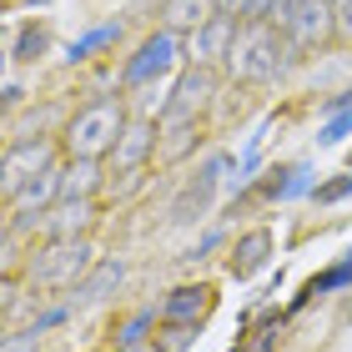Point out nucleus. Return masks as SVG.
<instances>
[{"instance_id": "nucleus-2", "label": "nucleus", "mask_w": 352, "mask_h": 352, "mask_svg": "<svg viewBox=\"0 0 352 352\" xmlns=\"http://www.w3.org/2000/svg\"><path fill=\"white\" fill-rule=\"evenodd\" d=\"M126 131V106L121 96H101V101L81 106L66 126V156H86V162H101V156L116 151V141Z\"/></svg>"}, {"instance_id": "nucleus-8", "label": "nucleus", "mask_w": 352, "mask_h": 352, "mask_svg": "<svg viewBox=\"0 0 352 352\" xmlns=\"http://www.w3.org/2000/svg\"><path fill=\"white\" fill-rule=\"evenodd\" d=\"M156 141H162V126H156V121H146V116L126 121V131H121V141H116V151H111L116 171H141V166H146V156L156 151Z\"/></svg>"}, {"instance_id": "nucleus-19", "label": "nucleus", "mask_w": 352, "mask_h": 352, "mask_svg": "<svg viewBox=\"0 0 352 352\" xmlns=\"http://www.w3.org/2000/svg\"><path fill=\"white\" fill-rule=\"evenodd\" d=\"M338 287H352V252H347L338 267H327L322 277H312L307 292H302V302H307V297H322V292H338Z\"/></svg>"}, {"instance_id": "nucleus-21", "label": "nucleus", "mask_w": 352, "mask_h": 352, "mask_svg": "<svg viewBox=\"0 0 352 352\" xmlns=\"http://www.w3.org/2000/svg\"><path fill=\"white\" fill-rule=\"evenodd\" d=\"M191 342H197V322H166L162 338H156V347H162V352H186Z\"/></svg>"}, {"instance_id": "nucleus-5", "label": "nucleus", "mask_w": 352, "mask_h": 352, "mask_svg": "<svg viewBox=\"0 0 352 352\" xmlns=\"http://www.w3.org/2000/svg\"><path fill=\"white\" fill-rule=\"evenodd\" d=\"M282 30L297 51H317L338 36V10H332V0H292V15Z\"/></svg>"}, {"instance_id": "nucleus-28", "label": "nucleus", "mask_w": 352, "mask_h": 352, "mask_svg": "<svg viewBox=\"0 0 352 352\" xmlns=\"http://www.w3.org/2000/svg\"><path fill=\"white\" fill-rule=\"evenodd\" d=\"M252 0H217V15H227V21H247Z\"/></svg>"}, {"instance_id": "nucleus-20", "label": "nucleus", "mask_w": 352, "mask_h": 352, "mask_svg": "<svg viewBox=\"0 0 352 352\" xmlns=\"http://www.w3.org/2000/svg\"><path fill=\"white\" fill-rule=\"evenodd\" d=\"M116 36H121V25H116V21H106V25H96V30H86L81 41H71V51H66V56H71V60H86L91 51H101V45H111Z\"/></svg>"}, {"instance_id": "nucleus-7", "label": "nucleus", "mask_w": 352, "mask_h": 352, "mask_svg": "<svg viewBox=\"0 0 352 352\" xmlns=\"http://www.w3.org/2000/svg\"><path fill=\"white\" fill-rule=\"evenodd\" d=\"M212 96H217V71H212V66H186V71H182V81L171 86L166 111H182V116H201V111L212 106Z\"/></svg>"}, {"instance_id": "nucleus-24", "label": "nucleus", "mask_w": 352, "mask_h": 352, "mask_svg": "<svg viewBox=\"0 0 352 352\" xmlns=\"http://www.w3.org/2000/svg\"><path fill=\"white\" fill-rule=\"evenodd\" d=\"M342 197H352V171H342L338 182H327V186H317V201H322V206L342 201Z\"/></svg>"}, {"instance_id": "nucleus-22", "label": "nucleus", "mask_w": 352, "mask_h": 352, "mask_svg": "<svg viewBox=\"0 0 352 352\" xmlns=\"http://www.w3.org/2000/svg\"><path fill=\"white\" fill-rule=\"evenodd\" d=\"M41 51H45V25H36V21H30V25L21 30V36H15L10 56H15V60H36Z\"/></svg>"}, {"instance_id": "nucleus-4", "label": "nucleus", "mask_w": 352, "mask_h": 352, "mask_svg": "<svg viewBox=\"0 0 352 352\" xmlns=\"http://www.w3.org/2000/svg\"><path fill=\"white\" fill-rule=\"evenodd\" d=\"M56 166V146L45 136H30V141H10V151H6V162H0V191L15 201L21 191L36 182V176H45Z\"/></svg>"}, {"instance_id": "nucleus-23", "label": "nucleus", "mask_w": 352, "mask_h": 352, "mask_svg": "<svg viewBox=\"0 0 352 352\" xmlns=\"http://www.w3.org/2000/svg\"><path fill=\"white\" fill-rule=\"evenodd\" d=\"M347 131H352V111H338V116H327V126L317 131V141H322V146H338Z\"/></svg>"}, {"instance_id": "nucleus-27", "label": "nucleus", "mask_w": 352, "mask_h": 352, "mask_svg": "<svg viewBox=\"0 0 352 352\" xmlns=\"http://www.w3.org/2000/svg\"><path fill=\"white\" fill-rule=\"evenodd\" d=\"M66 312H71V307H51V312H41L36 322H30V332H36V338H41V332H51L56 322H66Z\"/></svg>"}, {"instance_id": "nucleus-1", "label": "nucleus", "mask_w": 352, "mask_h": 352, "mask_svg": "<svg viewBox=\"0 0 352 352\" xmlns=\"http://www.w3.org/2000/svg\"><path fill=\"white\" fill-rule=\"evenodd\" d=\"M297 56V45L287 41V30L277 25H257V21H242L232 51H227V76L242 86H262L272 81L277 71H287V60Z\"/></svg>"}, {"instance_id": "nucleus-15", "label": "nucleus", "mask_w": 352, "mask_h": 352, "mask_svg": "<svg viewBox=\"0 0 352 352\" xmlns=\"http://www.w3.org/2000/svg\"><path fill=\"white\" fill-rule=\"evenodd\" d=\"M96 186H101V162L71 156V162L60 166V201H86Z\"/></svg>"}, {"instance_id": "nucleus-26", "label": "nucleus", "mask_w": 352, "mask_h": 352, "mask_svg": "<svg viewBox=\"0 0 352 352\" xmlns=\"http://www.w3.org/2000/svg\"><path fill=\"white\" fill-rule=\"evenodd\" d=\"M332 10H338V41L352 45V0H332Z\"/></svg>"}, {"instance_id": "nucleus-16", "label": "nucleus", "mask_w": 352, "mask_h": 352, "mask_svg": "<svg viewBox=\"0 0 352 352\" xmlns=\"http://www.w3.org/2000/svg\"><path fill=\"white\" fill-rule=\"evenodd\" d=\"M191 136H197V116H182V111H162V151L171 156V162L191 151Z\"/></svg>"}, {"instance_id": "nucleus-17", "label": "nucleus", "mask_w": 352, "mask_h": 352, "mask_svg": "<svg viewBox=\"0 0 352 352\" xmlns=\"http://www.w3.org/2000/svg\"><path fill=\"white\" fill-rule=\"evenodd\" d=\"M121 277H126V267L121 262H101V267H91V277L81 282V287H71V302H96V297H106L111 287H121Z\"/></svg>"}, {"instance_id": "nucleus-13", "label": "nucleus", "mask_w": 352, "mask_h": 352, "mask_svg": "<svg viewBox=\"0 0 352 352\" xmlns=\"http://www.w3.org/2000/svg\"><path fill=\"white\" fill-rule=\"evenodd\" d=\"M217 15V0H162V30L171 36H191Z\"/></svg>"}, {"instance_id": "nucleus-10", "label": "nucleus", "mask_w": 352, "mask_h": 352, "mask_svg": "<svg viewBox=\"0 0 352 352\" xmlns=\"http://www.w3.org/2000/svg\"><path fill=\"white\" fill-rule=\"evenodd\" d=\"M96 221V201H56L51 212H41V227L51 242H76V236H86Z\"/></svg>"}, {"instance_id": "nucleus-30", "label": "nucleus", "mask_w": 352, "mask_h": 352, "mask_svg": "<svg viewBox=\"0 0 352 352\" xmlns=\"http://www.w3.org/2000/svg\"><path fill=\"white\" fill-rule=\"evenodd\" d=\"M121 352H162L156 342H141V347H121Z\"/></svg>"}, {"instance_id": "nucleus-18", "label": "nucleus", "mask_w": 352, "mask_h": 352, "mask_svg": "<svg viewBox=\"0 0 352 352\" xmlns=\"http://www.w3.org/2000/svg\"><path fill=\"white\" fill-rule=\"evenodd\" d=\"M156 322H162V312H156V307L131 312V317H126V322L116 327V347H141V342H146L151 332H156Z\"/></svg>"}, {"instance_id": "nucleus-9", "label": "nucleus", "mask_w": 352, "mask_h": 352, "mask_svg": "<svg viewBox=\"0 0 352 352\" xmlns=\"http://www.w3.org/2000/svg\"><path fill=\"white\" fill-rule=\"evenodd\" d=\"M232 166V156H212L201 171H197V182H191L182 197H176V206H171V221H197L201 212H206V201H212V191H217V182H221V171Z\"/></svg>"}, {"instance_id": "nucleus-29", "label": "nucleus", "mask_w": 352, "mask_h": 352, "mask_svg": "<svg viewBox=\"0 0 352 352\" xmlns=\"http://www.w3.org/2000/svg\"><path fill=\"white\" fill-rule=\"evenodd\" d=\"M15 292H21L15 277H6V287H0V307H6V312H15Z\"/></svg>"}, {"instance_id": "nucleus-11", "label": "nucleus", "mask_w": 352, "mask_h": 352, "mask_svg": "<svg viewBox=\"0 0 352 352\" xmlns=\"http://www.w3.org/2000/svg\"><path fill=\"white\" fill-rule=\"evenodd\" d=\"M242 21H227V15H212L201 30H191V66H212V60H227Z\"/></svg>"}, {"instance_id": "nucleus-12", "label": "nucleus", "mask_w": 352, "mask_h": 352, "mask_svg": "<svg viewBox=\"0 0 352 352\" xmlns=\"http://www.w3.org/2000/svg\"><path fill=\"white\" fill-rule=\"evenodd\" d=\"M212 307H217L212 287H176V292L162 302V322H201Z\"/></svg>"}, {"instance_id": "nucleus-14", "label": "nucleus", "mask_w": 352, "mask_h": 352, "mask_svg": "<svg viewBox=\"0 0 352 352\" xmlns=\"http://www.w3.org/2000/svg\"><path fill=\"white\" fill-rule=\"evenodd\" d=\"M267 257H272V232H247L242 242H236V252H232V277L236 282H247V277H257V272L267 267Z\"/></svg>"}, {"instance_id": "nucleus-3", "label": "nucleus", "mask_w": 352, "mask_h": 352, "mask_svg": "<svg viewBox=\"0 0 352 352\" xmlns=\"http://www.w3.org/2000/svg\"><path fill=\"white\" fill-rule=\"evenodd\" d=\"M91 242L76 236V242H45L25 267V282L30 287H45V292H66V287H81L91 277Z\"/></svg>"}, {"instance_id": "nucleus-25", "label": "nucleus", "mask_w": 352, "mask_h": 352, "mask_svg": "<svg viewBox=\"0 0 352 352\" xmlns=\"http://www.w3.org/2000/svg\"><path fill=\"white\" fill-rule=\"evenodd\" d=\"M41 347V338H36V332H10V338H6V347H0V352H36Z\"/></svg>"}, {"instance_id": "nucleus-6", "label": "nucleus", "mask_w": 352, "mask_h": 352, "mask_svg": "<svg viewBox=\"0 0 352 352\" xmlns=\"http://www.w3.org/2000/svg\"><path fill=\"white\" fill-rule=\"evenodd\" d=\"M176 56H182V45H176L171 30H156V36H146V41H141V51L131 56V66H126V86H151Z\"/></svg>"}]
</instances>
